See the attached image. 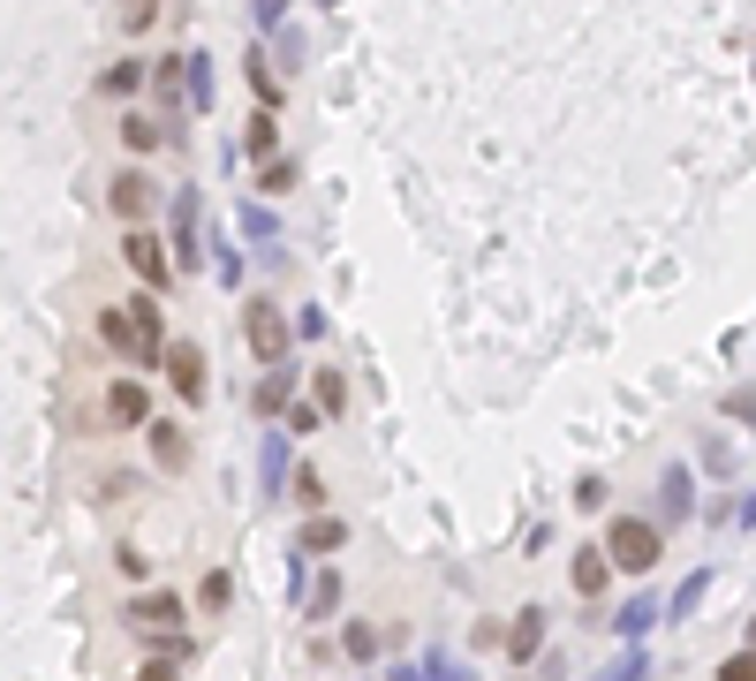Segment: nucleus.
Wrapping results in <instances>:
<instances>
[{
	"label": "nucleus",
	"instance_id": "f8f14e48",
	"mask_svg": "<svg viewBox=\"0 0 756 681\" xmlns=\"http://www.w3.org/2000/svg\"><path fill=\"white\" fill-rule=\"evenodd\" d=\"M114 212H122V220H145L151 212V182L145 174H122V182H114Z\"/></svg>",
	"mask_w": 756,
	"mask_h": 681
},
{
	"label": "nucleus",
	"instance_id": "f3484780",
	"mask_svg": "<svg viewBox=\"0 0 756 681\" xmlns=\"http://www.w3.org/2000/svg\"><path fill=\"white\" fill-rule=\"evenodd\" d=\"M333 606H340V575H318V583H310V598H302V614H310V621H325Z\"/></svg>",
	"mask_w": 756,
	"mask_h": 681
},
{
	"label": "nucleus",
	"instance_id": "39448f33",
	"mask_svg": "<svg viewBox=\"0 0 756 681\" xmlns=\"http://www.w3.org/2000/svg\"><path fill=\"white\" fill-rule=\"evenodd\" d=\"M122 258L137 265V281H145L151 296L174 281V265H166V243H159V235H145V227H137V235H122Z\"/></svg>",
	"mask_w": 756,
	"mask_h": 681
},
{
	"label": "nucleus",
	"instance_id": "2eb2a0df",
	"mask_svg": "<svg viewBox=\"0 0 756 681\" xmlns=\"http://www.w3.org/2000/svg\"><path fill=\"white\" fill-rule=\"evenodd\" d=\"M658 515H666V522H681V515H689V470H666V485H658Z\"/></svg>",
	"mask_w": 756,
	"mask_h": 681
},
{
	"label": "nucleus",
	"instance_id": "9b49d317",
	"mask_svg": "<svg viewBox=\"0 0 756 681\" xmlns=\"http://www.w3.org/2000/svg\"><path fill=\"white\" fill-rule=\"evenodd\" d=\"M302 545H310V553H340V545H348V522H340V515H310V522H302Z\"/></svg>",
	"mask_w": 756,
	"mask_h": 681
},
{
	"label": "nucleus",
	"instance_id": "a878e982",
	"mask_svg": "<svg viewBox=\"0 0 756 681\" xmlns=\"http://www.w3.org/2000/svg\"><path fill=\"white\" fill-rule=\"evenodd\" d=\"M650 621H658V606H650V598H635V606H620V629H628V636H635V629H650Z\"/></svg>",
	"mask_w": 756,
	"mask_h": 681
},
{
	"label": "nucleus",
	"instance_id": "393cba45",
	"mask_svg": "<svg viewBox=\"0 0 756 681\" xmlns=\"http://www.w3.org/2000/svg\"><path fill=\"white\" fill-rule=\"evenodd\" d=\"M296 500H302V508H318V500H325V478H318L310 462H302V470H296Z\"/></svg>",
	"mask_w": 756,
	"mask_h": 681
},
{
	"label": "nucleus",
	"instance_id": "412c9836",
	"mask_svg": "<svg viewBox=\"0 0 756 681\" xmlns=\"http://www.w3.org/2000/svg\"><path fill=\"white\" fill-rule=\"evenodd\" d=\"M129 319H137L151 340H166V334H159V296H151V288H145V296H129Z\"/></svg>",
	"mask_w": 756,
	"mask_h": 681
},
{
	"label": "nucleus",
	"instance_id": "a211bd4d",
	"mask_svg": "<svg viewBox=\"0 0 756 681\" xmlns=\"http://www.w3.org/2000/svg\"><path fill=\"white\" fill-rule=\"evenodd\" d=\"M227 598H235V575H227V568H212V575L197 583V606H212V614H220Z\"/></svg>",
	"mask_w": 756,
	"mask_h": 681
},
{
	"label": "nucleus",
	"instance_id": "c756f323",
	"mask_svg": "<svg viewBox=\"0 0 756 681\" xmlns=\"http://www.w3.org/2000/svg\"><path fill=\"white\" fill-rule=\"evenodd\" d=\"M719 681H756V667H749V652H734L727 667H719Z\"/></svg>",
	"mask_w": 756,
	"mask_h": 681
},
{
	"label": "nucleus",
	"instance_id": "0eeeda50",
	"mask_svg": "<svg viewBox=\"0 0 756 681\" xmlns=\"http://www.w3.org/2000/svg\"><path fill=\"white\" fill-rule=\"evenodd\" d=\"M310 409H318V424H333V417L348 409V379H340L333 363H325V371L310 379Z\"/></svg>",
	"mask_w": 756,
	"mask_h": 681
},
{
	"label": "nucleus",
	"instance_id": "1a4fd4ad",
	"mask_svg": "<svg viewBox=\"0 0 756 681\" xmlns=\"http://www.w3.org/2000/svg\"><path fill=\"white\" fill-rule=\"evenodd\" d=\"M174 250H182V265H197V189L174 197Z\"/></svg>",
	"mask_w": 756,
	"mask_h": 681
},
{
	"label": "nucleus",
	"instance_id": "c85d7f7f",
	"mask_svg": "<svg viewBox=\"0 0 756 681\" xmlns=\"http://www.w3.org/2000/svg\"><path fill=\"white\" fill-rule=\"evenodd\" d=\"M288 432H318V409L310 401H288Z\"/></svg>",
	"mask_w": 756,
	"mask_h": 681
},
{
	"label": "nucleus",
	"instance_id": "9d476101",
	"mask_svg": "<svg viewBox=\"0 0 756 681\" xmlns=\"http://www.w3.org/2000/svg\"><path fill=\"white\" fill-rule=\"evenodd\" d=\"M107 409H114V424H151V394H145V386H137V379H122Z\"/></svg>",
	"mask_w": 756,
	"mask_h": 681
},
{
	"label": "nucleus",
	"instance_id": "bb28decb",
	"mask_svg": "<svg viewBox=\"0 0 756 681\" xmlns=\"http://www.w3.org/2000/svg\"><path fill=\"white\" fill-rule=\"evenodd\" d=\"M340 644H348V659H371V652H379V636H371L363 621H348V636H340Z\"/></svg>",
	"mask_w": 756,
	"mask_h": 681
},
{
	"label": "nucleus",
	"instance_id": "7c9ffc66",
	"mask_svg": "<svg viewBox=\"0 0 756 681\" xmlns=\"http://www.w3.org/2000/svg\"><path fill=\"white\" fill-rule=\"evenodd\" d=\"M288 15V0H258V23H281Z\"/></svg>",
	"mask_w": 756,
	"mask_h": 681
},
{
	"label": "nucleus",
	"instance_id": "aec40b11",
	"mask_svg": "<svg viewBox=\"0 0 756 681\" xmlns=\"http://www.w3.org/2000/svg\"><path fill=\"white\" fill-rule=\"evenodd\" d=\"M122 137H129L137 152H151V145H159L166 129H159V122H145V114H122Z\"/></svg>",
	"mask_w": 756,
	"mask_h": 681
},
{
	"label": "nucleus",
	"instance_id": "b1692460",
	"mask_svg": "<svg viewBox=\"0 0 756 681\" xmlns=\"http://www.w3.org/2000/svg\"><path fill=\"white\" fill-rule=\"evenodd\" d=\"M151 455H159V462H182V432H174V424H151Z\"/></svg>",
	"mask_w": 756,
	"mask_h": 681
},
{
	"label": "nucleus",
	"instance_id": "ddd939ff",
	"mask_svg": "<svg viewBox=\"0 0 756 681\" xmlns=\"http://www.w3.org/2000/svg\"><path fill=\"white\" fill-rule=\"evenodd\" d=\"M568 575H575V591H583V598H598V591H605V575H612V568H605V553H598V545H583Z\"/></svg>",
	"mask_w": 756,
	"mask_h": 681
},
{
	"label": "nucleus",
	"instance_id": "20e7f679",
	"mask_svg": "<svg viewBox=\"0 0 756 681\" xmlns=\"http://www.w3.org/2000/svg\"><path fill=\"white\" fill-rule=\"evenodd\" d=\"M99 334H107V348H122L129 363H159V348H166V340H151L129 311H99Z\"/></svg>",
	"mask_w": 756,
	"mask_h": 681
},
{
	"label": "nucleus",
	"instance_id": "cd10ccee",
	"mask_svg": "<svg viewBox=\"0 0 756 681\" xmlns=\"http://www.w3.org/2000/svg\"><path fill=\"white\" fill-rule=\"evenodd\" d=\"M643 674H650V659H643V652H628V659H620L612 674H598V681H643Z\"/></svg>",
	"mask_w": 756,
	"mask_h": 681
},
{
	"label": "nucleus",
	"instance_id": "423d86ee",
	"mask_svg": "<svg viewBox=\"0 0 756 681\" xmlns=\"http://www.w3.org/2000/svg\"><path fill=\"white\" fill-rule=\"evenodd\" d=\"M159 363H166V379H174V394H182V401H205V356H197L189 340H166V348H159Z\"/></svg>",
	"mask_w": 756,
	"mask_h": 681
},
{
	"label": "nucleus",
	"instance_id": "5701e85b",
	"mask_svg": "<svg viewBox=\"0 0 756 681\" xmlns=\"http://www.w3.org/2000/svg\"><path fill=\"white\" fill-rule=\"evenodd\" d=\"M273 137H281V129H273V114H250V129H243V145H250V152H273Z\"/></svg>",
	"mask_w": 756,
	"mask_h": 681
},
{
	"label": "nucleus",
	"instance_id": "4468645a",
	"mask_svg": "<svg viewBox=\"0 0 756 681\" xmlns=\"http://www.w3.org/2000/svg\"><path fill=\"white\" fill-rule=\"evenodd\" d=\"M182 659H189V636H182V644H166L159 659H145V667H137V681H182Z\"/></svg>",
	"mask_w": 756,
	"mask_h": 681
},
{
	"label": "nucleus",
	"instance_id": "4be33fe9",
	"mask_svg": "<svg viewBox=\"0 0 756 681\" xmlns=\"http://www.w3.org/2000/svg\"><path fill=\"white\" fill-rule=\"evenodd\" d=\"M99 84H107V91H137V84H145V69H137V61H114Z\"/></svg>",
	"mask_w": 756,
	"mask_h": 681
},
{
	"label": "nucleus",
	"instance_id": "dca6fc26",
	"mask_svg": "<svg viewBox=\"0 0 756 681\" xmlns=\"http://www.w3.org/2000/svg\"><path fill=\"white\" fill-rule=\"evenodd\" d=\"M288 386H296V379H288V363H273V379L258 386V417H281V409H288Z\"/></svg>",
	"mask_w": 756,
	"mask_h": 681
},
{
	"label": "nucleus",
	"instance_id": "7ed1b4c3",
	"mask_svg": "<svg viewBox=\"0 0 756 681\" xmlns=\"http://www.w3.org/2000/svg\"><path fill=\"white\" fill-rule=\"evenodd\" d=\"M122 629H137V636H182V598H174V591L122 598Z\"/></svg>",
	"mask_w": 756,
	"mask_h": 681
},
{
	"label": "nucleus",
	"instance_id": "f03ea898",
	"mask_svg": "<svg viewBox=\"0 0 756 681\" xmlns=\"http://www.w3.org/2000/svg\"><path fill=\"white\" fill-rule=\"evenodd\" d=\"M658 522H643V515H628V522H612V545H605V568H628V575H650L658 568Z\"/></svg>",
	"mask_w": 756,
	"mask_h": 681
},
{
	"label": "nucleus",
	"instance_id": "6ab92c4d",
	"mask_svg": "<svg viewBox=\"0 0 756 681\" xmlns=\"http://www.w3.org/2000/svg\"><path fill=\"white\" fill-rule=\"evenodd\" d=\"M296 182H302L296 160H265V174H258V189H273V197H281V189H296Z\"/></svg>",
	"mask_w": 756,
	"mask_h": 681
},
{
	"label": "nucleus",
	"instance_id": "6e6552de",
	"mask_svg": "<svg viewBox=\"0 0 756 681\" xmlns=\"http://www.w3.org/2000/svg\"><path fill=\"white\" fill-rule=\"evenodd\" d=\"M537 636H545V606H522L507 629V659H537Z\"/></svg>",
	"mask_w": 756,
	"mask_h": 681
},
{
	"label": "nucleus",
	"instance_id": "f257e3e1",
	"mask_svg": "<svg viewBox=\"0 0 756 681\" xmlns=\"http://www.w3.org/2000/svg\"><path fill=\"white\" fill-rule=\"evenodd\" d=\"M243 340H250L258 363H288V356H296V326H288V311H281L273 296H250V304H243Z\"/></svg>",
	"mask_w": 756,
	"mask_h": 681
}]
</instances>
